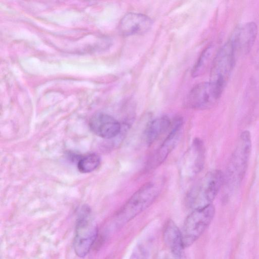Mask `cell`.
I'll list each match as a JSON object with an SVG mask.
<instances>
[{
    "mask_svg": "<svg viewBox=\"0 0 259 259\" xmlns=\"http://www.w3.org/2000/svg\"><path fill=\"white\" fill-rule=\"evenodd\" d=\"M224 183V175L219 169L207 172L187 192L186 205L192 210L212 204Z\"/></svg>",
    "mask_w": 259,
    "mask_h": 259,
    "instance_id": "cell-1",
    "label": "cell"
},
{
    "mask_svg": "<svg viewBox=\"0 0 259 259\" xmlns=\"http://www.w3.org/2000/svg\"><path fill=\"white\" fill-rule=\"evenodd\" d=\"M251 150V135L248 131L241 133L231 155L224 175V183L233 189L242 181L247 168Z\"/></svg>",
    "mask_w": 259,
    "mask_h": 259,
    "instance_id": "cell-2",
    "label": "cell"
},
{
    "mask_svg": "<svg viewBox=\"0 0 259 259\" xmlns=\"http://www.w3.org/2000/svg\"><path fill=\"white\" fill-rule=\"evenodd\" d=\"M160 186L149 182L140 187L127 201L118 214L120 224L130 221L149 207L160 193Z\"/></svg>",
    "mask_w": 259,
    "mask_h": 259,
    "instance_id": "cell-3",
    "label": "cell"
},
{
    "mask_svg": "<svg viewBox=\"0 0 259 259\" xmlns=\"http://www.w3.org/2000/svg\"><path fill=\"white\" fill-rule=\"evenodd\" d=\"M215 207L212 204L193 210L186 219L181 231L185 247L193 244L204 233L212 221Z\"/></svg>",
    "mask_w": 259,
    "mask_h": 259,
    "instance_id": "cell-4",
    "label": "cell"
},
{
    "mask_svg": "<svg viewBox=\"0 0 259 259\" xmlns=\"http://www.w3.org/2000/svg\"><path fill=\"white\" fill-rule=\"evenodd\" d=\"M98 230L89 209H84L76 223L73 248L76 254L84 257L90 251L97 236Z\"/></svg>",
    "mask_w": 259,
    "mask_h": 259,
    "instance_id": "cell-5",
    "label": "cell"
},
{
    "mask_svg": "<svg viewBox=\"0 0 259 259\" xmlns=\"http://www.w3.org/2000/svg\"><path fill=\"white\" fill-rule=\"evenodd\" d=\"M224 88L211 81L199 83L189 92L186 104L188 107L195 109L211 108L218 101Z\"/></svg>",
    "mask_w": 259,
    "mask_h": 259,
    "instance_id": "cell-6",
    "label": "cell"
},
{
    "mask_svg": "<svg viewBox=\"0 0 259 259\" xmlns=\"http://www.w3.org/2000/svg\"><path fill=\"white\" fill-rule=\"evenodd\" d=\"M236 56L228 40L215 56L211 70L210 81L224 87L234 68Z\"/></svg>",
    "mask_w": 259,
    "mask_h": 259,
    "instance_id": "cell-7",
    "label": "cell"
},
{
    "mask_svg": "<svg viewBox=\"0 0 259 259\" xmlns=\"http://www.w3.org/2000/svg\"><path fill=\"white\" fill-rule=\"evenodd\" d=\"M257 34V27L252 22L244 23L235 28L230 39L235 55L245 54L253 46Z\"/></svg>",
    "mask_w": 259,
    "mask_h": 259,
    "instance_id": "cell-8",
    "label": "cell"
},
{
    "mask_svg": "<svg viewBox=\"0 0 259 259\" xmlns=\"http://www.w3.org/2000/svg\"><path fill=\"white\" fill-rule=\"evenodd\" d=\"M183 123V119L180 117L175 120L166 138L148 161L147 165L149 168L159 166L174 149L180 140Z\"/></svg>",
    "mask_w": 259,
    "mask_h": 259,
    "instance_id": "cell-9",
    "label": "cell"
},
{
    "mask_svg": "<svg viewBox=\"0 0 259 259\" xmlns=\"http://www.w3.org/2000/svg\"><path fill=\"white\" fill-rule=\"evenodd\" d=\"M205 149L203 141L199 138L194 139L193 143L186 152L183 162L184 174L193 177L203 168Z\"/></svg>",
    "mask_w": 259,
    "mask_h": 259,
    "instance_id": "cell-10",
    "label": "cell"
},
{
    "mask_svg": "<svg viewBox=\"0 0 259 259\" xmlns=\"http://www.w3.org/2000/svg\"><path fill=\"white\" fill-rule=\"evenodd\" d=\"M89 127L95 135L106 139L115 138L121 131L119 121L111 115L104 113L94 114L90 119Z\"/></svg>",
    "mask_w": 259,
    "mask_h": 259,
    "instance_id": "cell-11",
    "label": "cell"
},
{
    "mask_svg": "<svg viewBox=\"0 0 259 259\" xmlns=\"http://www.w3.org/2000/svg\"><path fill=\"white\" fill-rule=\"evenodd\" d=\"M152 24V20L148 16L130 12L126 14L121 20L119 30L125 36L140 34L148 31Z\"/></svg>",
    "mask_w": 259,
    "mask_h": 259,
    "instance_id": "cell-12",
    "label": "cell"
},
{
    "mask_svg": "<svg viewBox=\"0 0 259 259\" xmlns=\"http://www.w3.org/2000/svg\"><path fill=\"white\" fill-rule=\"evenodd\" d=\"M163 238L174 259H187L181 232L172 220L165 225Z\"/></svg>",
    "mask_w": 259,
    "mask_h": 259,
    "instance_id": "cell-13",
    "label": "cell"
},
{
    "mask_svg": "<svg viewBox=\"0 0 259 259\" xmlns=\"http://www.w3.org/2000/svg\"><path fill=\"white\" fill-rule=\"evenodd\" d=\"M171 125L169 118L161 116L154 119L148 123L145 131V138L148 145L152 144Z\"/></svg>",
    "mask_w": 259,
    "mask_h": 259,
    "instance_id": "cell-14",
    "label": "cell"
},
{
    "mask_svg": "<svg viewBox=\"0 0 259 259\" xmlns=\"http://www.w3.org/2000/svg\"><path fill=\"white\" fill-rule=\"evenodd\" d=\"M100 162L101 159L98 155L90 153L82 157L78 160L77 168L81 172H91L98 167Z\"/></svg>",
    "mask_w": 259,
    "mask_h": 259,
    "instance_id": "cell-15",
    "label": "cell"
},
{
    "mask_svg": "<svg viewBox=\"0 0 259 259\" xmlns=\"http://www.w3.org/2000/svg\"><path fill=\"white\" fill-rule=\"evenodd\" d=\"M211 53V46L208 47L203 51L192 71L193 76H197L203 72L209 62Z\"/></svg>",
    "mask_w": 259,
    "mask_h": 259,
    "instance_id": "cell-16",
    "label": "cell"
},
{
    "mask_svg": "<svg viewBox=\"0 0 259 259\" xmlns=\"http://www.w3.org/2000/svg\"><path fill=\"white\" fill-rule=\"evenodd\" d=\"M150 254L148 243L140 242L134 248L130 259H148Z\"/></svg>",
    "mask_w": 259,
    "mask_h": 259,
    "instance_id": "cell-17",
    "label": "cell"
},
{
    "mask_svg": "<svg viewBox=\"0 0 259 259\" xmlns=\"http://www.w3.org/2000/svg\"><path fill=\"white\" fill-rule=\"evenodd\" d=\"M164 259H168V258H164Z\"/></svg>",
    "mask_w": 259,
    "mask_h": 259,
    "instance_id": "cell-18",
    "label": "cell"
}]
</instances>
